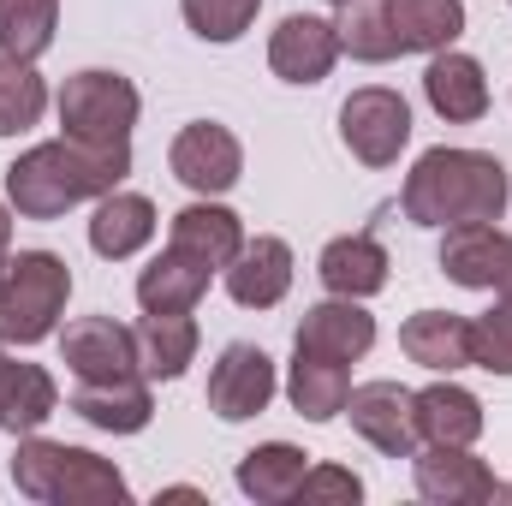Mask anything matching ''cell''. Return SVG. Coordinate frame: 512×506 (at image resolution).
<instances>
[{
	"mask_svg": "<svg viewBox=\"0 0 512 506\" xmlns=\"http://www.w3.org/2000/svg\"><path fill=\"white\" fill-rule=\"evenodd\" d=\"M340 60V30L334 18H316V12H286L274 30H268V72L280 84H322Z\"/></svg>",
	"mask_w": 512,
	"mask_h": 506,
	"instance_id": "11",
	"label": "cell"
},
{
	"mask_svg": "<svg viewBox=\"0 0 512 506\" xmlns=\"http://www.w3.org/2000/svg\"><path fill=\"white\" fill-rule=\"evenodd\" d=\"M441 274L465 292H501L512 280V233L501 221H465L441 239Z\"/></svg>",
	"mask_w": 512,
	"mask_h": 506,
	"instance_id": "13",
	"label": "cell"
},
{
	"mask_svg": "<svg viewBox=\"0 0 512 506\" xmlns=\"http://www.w3.org/2000/svg\"><path fill=\"white\" fill-rule=\"evenodd\" d=\"M227 280V298L239 310H274L286 292H292V245L274 239V233H256L239 245V256L221 268Z\"/></svg>",
	"mask_w": 512,
	"mask_h": 506,
	"instance_id": "15",
	"label": "cell"
},
{
	"mask_svg": "<svg viewBox=\"0 0 512 506\" xmlns=\"http://www.w3.org/2000/svg\"><path fill=\"white\" fill-rule=\"evenodd\" d=\"M131 173V143H78V137H48L30 143L6 167V203L24 221H60L78 203H96L120 191Z\"/></svg>",
	"mask_w": 512,
	"mask_h": 506,
	"instance_id": "1",
	"label": "cell"
},
{
	"mask_svg": "<svg viewBox=\"0 0 512 506\" xmlns=\"http://www.w3.org/2000/svg\"><path fill=\"white\" fill-rule=\"evenodd\" d=\"M411 483L429 506H489L507 495V483H495V471L471 447H441V441L411 453Z\"/></svg>",
	"mask_w": 512,
	"mask_h": 506,
	"instance_id": "8",
	"label": "cell"
},
{
	"mask_svg": "<svg viewBox=\"0 0 512 506\" xmlns=\"http://www.w3.org/2000/svg\"><path fill=\"white\" fill-rule=\"evenodd\" d=\"M72 268L54 251H18L0 262V346H42L60 334Z\"/></svg>",
	"mask_w": 512,
	"mask_h": 506,
	"instance_id": "4",
	"label": "cell"
},
{
	"mask_svg": "<svg viewBox=\"0 0 512 506\" xmlns=\"http://www.w3.org/2000/svg\"><path fill=\"white\" fill-rule=\"evenodd\" d=\"M507 6H512V0H507Z\"/></svg>",
	"mask_w": 512,
	"mask_h": 506,
	"instance_id": "38",
	"label": "cell"
},
{
	"mask_svg": "<svg viewBox=\"0 0 512 506\" xmlns=\"http://www.w3.org/2000/svg\"><path fill=\"white\" fill-rule=\"evenodd\" d=\"M274 393H280V376H274V358L262 346H251V340L221 346V358L209 370V411L221 423H251V417H262Z\"/></svg>",
	"mask_w": 512,
	"mask_h": 506,
	"instance_id": "9",
	"label": "cell"
},
{
	"mask_svg": "<svg viewBox=\"0 0 512 506\" xmlns=\"http://www.w3.org/2000/svg\"><path fill=\"white\" fill-rule=\"evenodd\" d=\"M346 417L387 459H411L423 447V435H417V393L399 387V381H364V387H352Z\"/></svg>",
	"mask_w": 512,
	"mask_h": 506,
	"instance_id": "12",
	"label": "cell"
},
{
	"mask_svg": "<svg viewBox=\"0 0 512 506\" xmlns=\"http://www.w3.org/2000/svg\"><path fill=\"white\" fill-rule=\"evenodd\" d=\"M471 364L489 376H512V280L483 316H471Z\"/></svg>",
	"mask_w": 512,
	"mask_h": 506,
	"instance_id": "32",
	"label": "cell"
},
{
	"mask_svg": "<svg viewBox=\"0 0 512 506\" xmlns=\"http://www.w3.org/2000/svg\"><path fill=\"white\" fill-rule=\"evenodd\" d=\"M423 96H429V108H435L447 126H477V120L489 114L483 60H471V54H459V48L429 54V66H423Z\"/></svg>",
	"mask_w": 512,
	"mask_h": 506,
	"instance_id": "17",
	"label": "cell"
},
{
	"mask_svg": "<svg viewBox=\"0 0 512 506\" xmlns=\"http://www.w3.org/2000/svg\"><path fill=\"white\" fill-rule=\"evenodd\" d=\"M328 6H346V0H328Z\"/></svg>",
	"mask_w": 512,
	"mask_h": 506,
	"instance_id": "36",
	"label": "cell"
},
{
	"mask_svg": "<svg viewBox=\"0 0 512 506\" xmlns=\"http://www.w3.org/2000/svg\"><path fill=\"white\" fill-rule=\"evenodd\" d=\"M286 399L304 423H334L352 399V364H334V358H316V352H298L292 346V370H286Z\"/></svg>",
	"mask_w": 512,
	"mask_h": 506,
	"instance_id": "24",
	"label": "cell"
},
{
	"mask_svg": "<svg viewBox=\"0 0 512 506\" xmlns=\"http://www.w3.org/2000/svg\"><path fill=\"white\" fill-rule=\"evenodd\" d=\"M292 346H298V352H316V358H334V364H358V358H370V346H376V316L364 310V298H334V292H328L322 304L304 310Z\"/></svg>",
	"mask_w": 512,
	"mask_h": 506,
	"instance_id": "14",
	"label": "cell"
},
{
	"mask_svg": "<svg viewBox=\"0 0 512 506\" xmlns=\"http://www.w3.org/2000/svg\"><path fill=\"white\" fill-rule=\"evenodd\" d=\"M304 471H310V453H304V447H292V441H262V447H251V453L239 459V489H245L256 506H280V501L298 495Z\"/></svg>",
	"mask_w": 512,
	"mask_h": 506,
	"instance_id": "27",
	"label": "cell"
},
{
	"mask_svg": "<svg viewBox=\"0 0 512 506\" xmlns=\"http://www.w3.org/2000/svg\"><path fill=\"white\" fill-rule=\"evenodd\" d=\"M512 203L507 167L489 149H423L417 167L405 173L399 209L417 227H465V221H501Z\"/></svg>",
	"mask_w": 512,
	"mask_h": 506,
	"instance_id": "2",
	"label": "cell"
},
{
	"mask_svg": "<svg viewBox=\"0 0 512 506\" xmlns=\"http://www.w3.org/2000/svg\"><path fill=\"white\" fill-rule=\"evenodd\" d=\"M399 352L429 370V376H459L471 370V316H453V310H417L405 316L399 328Z\"/></svg>",
	"mask_w": 512,
	"mask_h": 506,
	"instance_id": "18",
	"label": "cell"
},
{
	"mask_svg": "<svg viewBox=\"0 0 512 506\" xmlns=\"http://www.w3.org/2000/svg\"><path fill=\"white\" fill-rule=\"evenodd\" d=\"M197 346H203V328L197 316H143L137 322V364L143 381H179L197 364Z\"/></svg>",
	"mask_w": 512,
	"mask_h": 506,
	"instance_id": "25",
	"label": "cell"
},
{
	"mask_svg": "<svg viewBox=\"0 0 512 506\" xmlns=\"http://www.w3.org/2000/svg\"><path fill=\"white\" fill-rule=\"evenodd\" d=\"M167 167L185 191L197 197H227L239 179H245V143L221 120H191L179 126V137L167 143Z\"/></svg>",
	"mask_w": 512,
	"mask_h": 506,
	"instance_id": "7",
	"label": "cell"
},
{
	"mask_svg": "<svg viewBox=\"0 0 512 506\" xmlns=\"http://www.w3.org/2000/svg\"><path fill=\"white\" fill-rule=\"evenodd\" d=\"M256 6H262V0H179L191 36H203V42H215V48H227V42H239V36L251 30Z\"/></svg>",
	"mask_w": 512,
	"mask_h": 506,
	"instance_id": "33",
	"label": "cell"
},
{
	"mask_svg": "<svg viewBox=\"0 0 512 506\" xmlns=\"http://www.w3.org/2000/svg\"><path fill=\"white\" fill-rule=\"evenodd\" d=\"M399 54H441L465 36V0H387Z\"/></svg>",
	"mask_w": 512,
	"mask_h": 506,
	"instance_id": "26",
	"label": "cell"
},
{
	"mask_svg": "<svg viewBox=\"0 0 512 506\" xmlns=\"http://www.w3.org/2000/svg\"><path fill=\"white\" fill-rule=\"evenodd\" d=\"M155 227L161 221L143 191H108V197H96V215H90V251L102 262H131L155 239Z\"/></svg>",
	"mask_w": 512,
	"mask_h": 506,
	"instance_id": "20",
	"label": "cell"
},
{
	"mask_svg": "<svg viewBox=\"0 0 512 506\" xmlns=\"http://www.w3.org/2000/svg\"><path fill=\"white\" fill-rule=\"evenodd\" d=\"M334 30H340V54L364 60V66H387L399 60V42H393V24H387V0H346L334 6Z\"/></svg>",
	"mask_w": 512,
	"mask_h": 506,
	"instance_id": "29",
	"label": "cell"
},
{
	"mask_svg": "<svg viewBox=\"0 0 512 506\" xmlns=\"http://www.w3.org/2000/svg\"><path fill=\"white\" fill-rule=\"evenodd\" d=\"M72 411H78L90 429H102V435H143L149 417H155V393H149L143 376H131V381H78Z\"/></svg>",
	"mask_w": 512,
	"mask_h": 506,
	"instance_id": "21",
	"label": "cell"
},
{
	"mask_svg": "<svg viewBox=\"0 0 512 506\" xmlns=\"http://www.w3.org/2000/svg\"><path fill=\"white\" fill-rule=\"evenodd\" d=\"M387 268L393 262H387V245L376 233H340L316 256V274L334 298H376L387 286Z\"/></svg>",
	"mask_w": 512,
	"mask_h": 506,
	"instance_id": "19",
	"label": "cell"
},
{
	"mask_svg": "<svg viewBox=\"0 0 512 506\" xmlns=\"http://www.w3.org/2000/svg\"><path fill=\"white\" fill-rule=\"evenodd\" d=\"M292 501H304V506H328V501L334 506H358L364 501V477L346 471V465H310Z\"/></svg>",
	"mask_w": 512,
	"mask_h": 506,
	"instance_id": "34",
	"label": "cell"
},
{
	"mask_svg": "<svg viewBox=\"0 0 512 506\" xmlns=\"http://www.w3.org/2000/svg\"><path fill=\"white\" fill-rule=\"evenodd\" d=\"M167 245H179V251L203 256V262H215V268H227V262L239 256V245H245V221H239L221 197H197V203H185V209L173 215Z\"/></svg>",
	"mask_w": 512,
	"mask_h": 506,
	"instance_id": "23",
	"label": "cell"
},
{
	"mask_svg": "<svg viewBox=\"0 0 512 506\" xmlns=\"http://www.w3.org/2000/svg\"><path fill=\"white\" fill-rule=\"evenodd\" d=\"M417 435L441 441V447H477V435H483V399L471 387H459L453 376L429 381L417 393Z\"/></svg>",
	"mask_w": 512,
	"mask_h": 506,
	"instance_id": "22",
	"label": "cell"
},
{
	"mask_svg": "<svg viewBox=\"0 0 512 506\" xmlns=\"http://www.w3.org/2000/svg\"><path fill=\"white\" fill-rule=\"evenodd\" d=\"M54 114H60V137H78V143H131L137 114H143V96L126 72H108V66H90V72H72L54 96Z\"/></svg>",
	"mask_w": 512,
	"mask_h": 506,
	"instance_id": "5",
	"label": "cell"
},
{
	"mask_svg": "<svg viewBox=\"0 0 512 506\" xmlns=\"http://www.w3.org/2000/svg\"><path fill=\"white\" fill-rule=\"evenodd\" d=\"M215 274H221L215 262L167 245L161 256H149V268L137 274V304H143V316H185V310L203 304V292H209Z\"/></svg>",
	"mask_w": 512,
	"mask_h": 506,
	"instance_id": "16",
	"label": "cell"
},
{
	"mask_svg": "<svg viewBox=\"0 0 512 506\" xmlns=\"http://www.w3.org/2000/svg\"><path fill=\"white\" fill-rule=\"evenodd\" d=\"M340 143L364 167H393L411 143V102L387 84H364L340 102Z\"/></svg>",
	"mask_w": 512,
	"mask_h": 506,
	"instance_id": "6",
	"label": "cell"
},
{
	"mask_svg": "<svg viewBox=\"0 0 512 506\" xmlns=\"http://www.w3.org/2000/svg\"><path fill=\"white\" fill-rule=\"evenodd\" d=\"M507 501H512V483H507Z\"/></svg>",
	"mask_w": 512,
	"mask_h": 506,
	"instance_id": "37",
	"label": "cell"
},
{
	"mask_svg": "<svg viewBox=\"0 0 512 506\" xmlns=\"http://www.w3.org/2000/svg\"><path fill=\"white\" fill-rule=\"evenodd\" d=\"M60 30V0H0V54L42 60Z\"/></svg>",
	"mask_w": 512,
	"mask_h": 506,
	"instance_id": "30",
	"label": "cell"
},
{
	"mask_svg": "<svg viewBox=\"0 0 512 506\" xmlns=\"http://www.w3.org/2000/svg\"><path fill=\"white\" fill-rule=\"evenodd\" d=\"M54 411H60V381L48 376L42 364H18L12 358L6 387H0V429L18 441V435H36Z\"/></svg>",
	"mask_w": 512,
	"mask_h": 506,
	"instance_id": "28",
	"label": "cell"
},
{
	"mask_svg": "<svg viewBox=\"0 0 512 506\" xmlns=\"http://www.w3.org/2000/svg\"><path fill=\"white\" fill-rule=\"evenodd\" d=\"M60 364L78 381H131L143 376L137 364V328L114 322V316H78L60 334Z\"/></svg>",
	"mask_w": 512,
	"mask_h": 506,
	"instance_id": "10",
	"label": "cell"
},
{
	"mask_svg": "<svg viewBox=\"0 0 512 506\" xmlns=\"http://www.w3.org/2000/svg\"><path fill=\"white\" fill-rule=\"evenodd\" d=\"M12 256V203H0V262Z\"/></svg>",
	"mask_w": 512,
	"mask_h": 506,
	"instance_id": "35",
	"label": "cell"
},
{
	"mask_svg": "<svg viewBox=\"0 0 512 506\" xmlns=\"http://www.w3.org/2000/svg\"><path fill=\"white\" fill-rule=\"evenodd\" d=\"M12 483L24 501L42 506H114L126 501V471L90 447H66V441H48L42 429L36 435H18V453H12Z\"/></svg>",
	"mask_w": 512,
	"mask_h": 506,
	"instance_id": "3",
	"label": "cell"
},
{
	"mask_svg": "<svg viewBox=\"0 0 512 506\" xmlns=\"http://www.w3.org/2000/svg\"><path fill=\"white\" fill-rule=\"evenodd\" d=\"M48 114V84L36 72V60H12L0 54V137H18Z\"/></svg>",
	"mask_w": 512,
	"mask_h": 506,
	"instance_id": "31",
	"label": "cell"
}]
</instances>
